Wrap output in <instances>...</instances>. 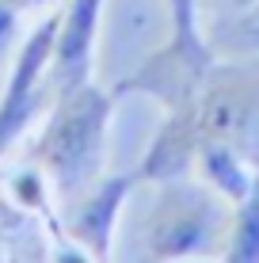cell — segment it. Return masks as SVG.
Segmentation results:
<instances>
[{
    "mask_svg": "<svg viewBox=\"0 0 259 263\" xmlns=\"http://www.w3.org/2000/svg\"><path fill=\"white\" fill-rule=\"evenodd\" d=\"M202 141H221L259 172V53L217 58L194 99Z\"/></svg>",
    "mask_w": 259,
    "mask_h": 263,
    "instance_id": "277c9868",
    "label": "cell"
},
{
    "mask_svg": "<svg viewBox=\"0 0 259 263\" xmlns=\"http://www.w3.org/2000/svg\"><path fill=\"white\" fill-rule=\"evenodd\" d=\"M53 31H57V8L38 20L34 31L15 50L12 72H8L4 96H0V160L8 157L15 141L31 130L34 115L50 107V53H53Z\"/></svg>",
    "mask_w": 259,
    "mask_h": 263,
    "instance_id": "5b68a950",
    "label": "cell"
},
{
    "mask_svg": "<svg viewBox=\"0 0 259 263\" xmlns=\"http://www.w3.org/2000/svg\"><path fill=\"white\" fill-rule=\"evenodd\" d=\"M217 263H259V179L240 202L233 206L229 240Z\"/></svg>",
    "mask_w": 259,
    "mask_h": 263,
    "instance_id": "30bf717a",
    "label": "cell"
},
{
    "mask_svg": "<svg viewBox=\"0 0 259 263\" xmlns=\"http://www.w3.org/2000/svg\"><path fill=\"white\" fill-rule=\"evenodd\" d=\"M8 8H15L19 15H27V12H38V8H50L53 0H4Z\"/></svg>",
    "mask_w": 259,
    "mask_h": 263,
    "instance_id": "4fadbf2b",
    "label": "cell"
},
{
    "mask_svg": "<svg viewBox=\"0 0 259 263\" xmlns=\"http://www.w3.org/2000/svg\"><path fill=\"white\" fill-rule=\"evenodd\" d=\"M198 119H194V103L180 107V111H164V126L156 130V138L149 141L141 164L133 168L137 183H168V179H180L194 172V160H198Z\"/></svg>",
    "mask_w": 259,
    "mask_h": 263,
    "instance_id": "ba28073f",
    "label": "cell"
},
{
    "mask_svg": "<svg viewBox=\"0 0 259 263\" xmlns=\"http://www.w3.org/2000/svg\"><path fill=\"white\" fill-rule=\"evenodd\" d=\"M0 263H4V256H0Z\"/></svg>",
    "mask_w": 259,
    "mask_h": 263,
    "instance_id": "5bb4252c",
    "label": "cell"
},
{
    "mask_svg": "<svg viewBox=\"0 0 259 263\" xmlns=\"http://www.w3.org/2000/svg\"><path fill=\"white\" fill-rule=\"evenodd\" d=\"M133 187H137V176H133V172H103L99 183H92L80 198L69 202L65 229L95 263L111 259L118 214H122L126 195L133 191Z\"/></svg>",
    "mask_w": 259,
    "mask_h": 263,
    "instance_id": "52a82bcc",
    "label": "cell"
},
{
    "mask_svg": "<svg viewBox=\"0 0 259 263\" xmlns=\"http://www.w3.org/2000/svg\"><path fill=\"white\" fill-rule=\"evenodd\" d=\"M114 99V92L88 80L50 103V115L34 141V168L53 187V198L73 202L92 183H99L107 172V130Z\"/></svg>",
    "mask_w": 259,
    "mask_h": 263,
    "instance_id": "6da1fadb",
    "label": "cell"
},
{
    "mask_svg": "<svg viewBox=\"0 0 259 263\" xmlns=\"http://www.w3.org/2000/svg\"><path fill=\"white\" fill-rule=\"evenodd\" d=\"M194 4H198V20L202 23H206L210 15H217V23H229V20H236V15L252 12L259 0H194Z\"/></svg>",
    "mask_w": 259,
    "mask_h": 263,
    "instance_id": "8fae6325",
    "label": "cell"
},
{
    "mask_svg": "<svg viewBox=\"0 0 259 263\" xmlns=\"http://www.w3.org/2000/svg\"><path fill=\"white\" fill-rule=\"evenodd\" d=\"M194 176L202 179V183H210L217 195H225L229 202H240L248 191L255 187L259 172L248 164L240 153H233L229 145L221 141H202L198 145V160H194Z\"/></svg>",
    "mask_w": 259,
    "mask_h": 263,
    "instance_id": "9c48e42d",
    "label": "cell"
},
{
    "mask_svg": "<svg viewBox=\"0 0 259 263\" xmlns=\"http://www.w3.org/2000/svg\"><path fill=\"white\" fill-rule=\"evenodd\" d=\"M103 8L107 0H65V8H57V31H53L50 53V103L92 80Z\"/></svg>",
    "mask_w": 259,
    "mask_h": 263,
    "instance_id": "8992f818",
    "label": "cell"
},
{
    "mask_svg": "<svg viewBox=\"0 0 259 263\" xmlns=\"http://www.w3.org/2000/svg\"><path fill=\"white\" fill-rule=\"evenodd\" d=\"M233 225V202L198 176L156 183L141 221V252L149 263H217Z\"/></svg>",
    "mask_w": 259,
    "mask_h": 263,
    "instance_id": "7a4b0ae2",
    "label": "cell"
},
{
    "mask_svg": "<svg viewBox=\"0 0 259 263\" xmlns=\"http://www.w3.org/2000/svg\"><path fill=\"white\" fill-rule=\"evenodd\" d=\"M168 8H172L168 42H160L111 92L114 96H149L164 111H180V107H191L198 99L202 80L210 77L213 61H217V50H213L206 27L198 20L194 0H168Z\"/></svg>",
    "mask_w": 259,
    "mask_h": 263,
    "instance_id": "3957f363",
    "label": "cell"
},
{
    "mask_svg": "<svg viewBox=\"0 0 259 263\" xmlns=\"http://www.w3.org/2000/svg\"><path fill=\"white\" fill-rule=\"evenodd\" d=\"M15 23H19V12L0 0V58L8 53V42H12V34H15Z\"/></svg>",
    "mask_w": 259,
    "mask_h": 263,
    "instance_id": "7c38bea8",
    "label": "cell"
},
{
    "mask_svg": "<svg viewBox=\"0 0 259 263\" xmlns=\"http://www.w3.org/2000/svg\"><path fill=\"white\" fill-rule=\"evenodd\" d=\"M12 263H19V259H12Z\"/></svg>",
    "mask_w": 259,
    "mask_h": 263,
    "instance_id": "9a60e30c",
    "label": "cell"
}]
</instances>
